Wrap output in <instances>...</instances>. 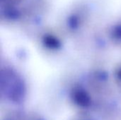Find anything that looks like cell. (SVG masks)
I'll return each instance as SVG.
<instances>
[{
  "mask_svg": "<svg viewBox=\"0 0 121 120\" xmlns=\"http://www.w3.org/2000/svg\"><path fill=\"white\" fill-rule=\"evenodd\" d=\"M1 88L13 101H18L23 97L24 86L21 80L9 70L1 74Z\"/></svg>",
  "mask_w": 121,
  "mask_h": 120,
  "instance_id": "1",
  "label": "cell"
},
{
  "mask_svg": "<svg viewBox=\"0 0 121 120\" xmlns=\"http://www.w3.org/2000/svg\"><path fill=\"white\" fill-rule=\"evenodd\" d=\"M74 99L79 105L86 107L90 103V98L86 92L82 90H78L74 93Z\"/></svg>",
  "mask_w": 121,
  "mask_h": 120,
  "instance_id": "2",
  "label": "cell"
},
{
  "mask_svg": "<svg viewBox=\"0 0 121 120\" xmlns=\"http://www.w3.org/2000/svg\"><path fill=\"white\" fill-rule=\"evenodd\" d=\"M120 76H121V74H120Z\"/></svg>",
  "mask_w": 121,
  "mask_h": 120,
  "instance_id": "3",
  "label": "cell"
}]
</instances>
